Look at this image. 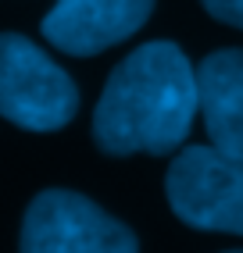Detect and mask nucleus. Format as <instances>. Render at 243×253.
Returning a JSON list of instances; mask_svg holds the SVG:
<instances>
[{"label":"nucleus","instance_id":"7ed1b4c3","mask_svg":"<svg viewBox=\"0 0 243 253\" xmlns=\"http://www.w3.org/2000/svg\"><path fill=\"white\" fill-rule=\"evenodd\" d=\"M165 193L189 228L243 235V154L186 146L165 175Z\"/></svg>","mask_w":243,"mask_h":253},{"label":"nucleus","instance_id":"20e7f679","mask_svg":"<svg viewBox=\"0 0 243 253\" xmlns=\"http://www.w3.org/2000/svg\"><path fill=\"white\" fill-rule=\"evenodd\" d=\"M18 253H140V239L90 196L43 189L25 211Z\"/></svg>","mask_w":243,"mask_h":253},{"label":"nucleus","instance_id":"6e6552de","mask_svg":"<svg viewBox=\"0 0 243 253\" xmlns=\"http://www.w3.org/2000/svg\"><path fill=\"white\" fill-rule=\"evenodd\" d=\"M229 253H243V250H229Z\"/></svg>","mask_w":243,"mask_h":253},{"label":"nucleus","instance_id":"39448f33","mask_svg":"<svg viewBox=\"0 0 243 253\" xmlns=\"http://www.w3.org/2000/svg\"><path fill=\"white\" fill-rule=\"evenodd\" d=\"M150 11L154 0H58L43 18V36L61 54L93 57L140 32Z\"/></svg>","mask_w":243,"mask_h":253},{"label":"nucleus","instance_id":"f03ea898","mask_svg":"<svg viewBox=\"0 0 243 253\" xmlns=\"http://www.w3.org/2000/svg\"><path fill=\"white\" fill-rule=\"evenodd\" d=\"M75 111L79 89L72 75L32 40L0 32V114L29 132H58Z\"/></svg>","mask_w":243,"mask_h":253},{"label":"nucleus","instance_id":"423d86ee","mask_svg":"<svg viewBox=\"0 0 243 253\" xmlns=\"http://www.w3.org/2000/svg\"><path fill=\"white\" fill-rule=\"evenodd\" d=\"M197 107L211 146L243 154V50L240 46L211 50L197 64Z\"/></svg>","mask_w":243,"mask_h":253},{"label":"nucleus","instance_id":"0eeeda50","mask_svg":"<svg viewBox=\"0 0 243 253\" xmlns=\"http://www.w3.org/2000/svg\"><path fill=\"white\" fill-rule=\"evenodd\" d=\"M204 11L215 22H225L233 29H243V0H200Z\"/></svg>","mask_w":243,"mask_h":253},{"label":"nucleus","instance_id":"f257e3e1","mask_svg":"<svg viewBox=\"0 0 243 253\" xmlns=\"http://www.w3.org/2000/svg\"><path fill=\"white\" fill-rule=\"evenodd\" d=\"M197 114L189 57L176 43L154 40L122 57L108 75L93 111V143L108 157H165L186 143Z\"/></svg>","mask_w":243,"mask_h":253}]
</instances>
